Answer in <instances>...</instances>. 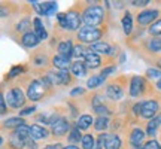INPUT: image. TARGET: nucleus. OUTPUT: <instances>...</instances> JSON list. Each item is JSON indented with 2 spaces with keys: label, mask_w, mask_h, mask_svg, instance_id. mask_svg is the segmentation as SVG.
<instances>
[{
  "label": "nucleus",
  "mask_w": 161,
  "mask_h": 149,
  "mask_svg": "<svg viewBox=\"0 0 161 149\" xmlns=\"http://www.w3.org/2000/svg\"><path fill=\"white\" fill-rule=\"evenodd\" d=\"M84 63H85L86 69H97V67H100V64H102V58L98 57V54L90 51L85 54Z\"/></svg>",
  "instance_id": "9b49d317"
},
{
  "label": "nucleus",
  "mask_w": 161,
  "mask_h": 149,
  "mask_svg": "<svg viewBox=\"0 0 161 149\" xmlns=\"http://www.w3.org/2000/svg\"><path fill=\"white\" fill-rule=\"evenodd\" d=\"M145 131L142 128H133V131L130 133V143H131L133 148H136V146H140V143L145 140Z\"/></svg>",
  "instance_id": "ddd939ff"
},
{
  "label": "nucleus",
  "mask_w": 161,
  "mask_h": 149,
  "mask_svg": "<svg viewBox=\"0 0 161 149\" xmlns=\"http://www.w3.org/2000/svg\"><path fill=\"white\" fill-rule=\"evenodd\" d=\"M70 70H72V73L75 74V76H78V78H82V76H85L86 74V66H85V63H82L80 60L75 61V63H72Z\"/></svg>",
  "instance_id": "4be33fe9"
},
{
  "label": "nucleus",
  "mask_w": 161,
  "mask_h": 149,
  "mask_svg": "<svg viewBox=\"0 0 161 149\" xmlns=\"http://www.w3.org/2000/svg\"><path fill=\"white\" fill-rule=\"evenodd\" d=\"M158 15H160V12L157 11V9H148V11H143L137 15V23L140 24V25H148V24H151L152 21H155Z\"/></svg>",
  "instance_id": "6e6552de"
},
{
  "label": "nucleus",
  "mask_w": 161,
  "mask_h": 149,
  "mask_svg": "<svg viewBox=\"0 0 161 149\" xmlns=\"http://www.w3.org/2000/svg\"><path fill=\"white\" fill-rule=\"evenodd\" d=\"M146 76H148V78H160L161 79V70H158V69H148L146 70Z\"/></svg>",
  "instance_id": "4c0bfd02"
},
{
  "label": "nucleus",
  "mask_w": 161,
  "mask_h": 149,
  "mask_svg": "<svg viewBox=\"0 0 161 149\" xmlns=\"http://www.w3.org/2000/svg\"><path fill=\"white\" fill-rule=\"evenodd\" d=\"M30 131H31V139H35V140H40V139H46L49 136V131L43 128L42 125L39 124H33V125H30Z\"/></svg>",
  "instance_id": "4468645a"
},
{
  "label": "nucleus",
  "mask_w": 161,
  "mask_h": 149,
  "mask_svg": "<svg viewBox=\"0 0 161 149\" xmlns=\"http://www.w3.org/2000/svg\"><path fill=\"white\" fill-rule=\"evenodd\" d=\"M46 90H48V88L45 86V84H43L42 80L35 79L29 84V88H27V97H29L30 100H33V102H37V100H40L42 97H45Z\"/></svg>",
  "instance_id": "20e7f679"
},
{
  "label": "nucleus",
  "mask_w": 161,
  "mask_h": 149,
  "mask_svg": "<svg viewBox=\"0 0 161 149\" xmlns=\"http://www.w3.org/2000/svg\"><path fill=\"white\" fill-rule=\"evenodd\" d=\"M109 127V121L106 116H98L97 119L94 121V128L97 130V131H102V130H106Z\"/></svg>",
  "instance_id": "c85d7f7f"
},
{
  "label": "nucleus",
  "mask_w": 161,
  "mask_h": 149,
  "mask_svg": "<svg viewBox=\"0 0 161 149\" xmlns=\"http://www.w3.org/2000/svg\"><path fill=\"white\" fill-rule=\"evenodd\" d=\"M131 5L136 6V8H143V6L149 5V0H133Z\"/></svg>",
  "instance_id": "79ce46f5"
},
{
  "label": "nucleus",
  "mask_w": 161,
  "mask_h": 149,
  "mask_svg": "<svg viewBox=\"0 0 161 149\" xmlns=\"http://www.w3.org/2000/svg\"><path fill=\"white\" fill-rule=\"evenodd\" d=\"M5 98H6V102H8V104L11 108H14V109H19L25 103V96H24L23 90L19 86H14L11 91L6 92Z\"/></svg>",
  "instance_id": "7ed1b4c3"
},
{
  "label": "nucleus",
  "mask_w": 161,
  "mask_h": 149,
  "mask_svg": "<svg viewBox=\"0 0 161 149\" xmlns=\"http://www.w3.org/2000/svg\"><path fill=\"white\" fill-rule=\"evenodd\" d=\"M57 11V3L55 2H43L40 3V15H46L49 17Z\"/></svg>",
  "instance_id": "aec40b11"
},
{
  "label": "nucleus",
  "mask_w": 161,
  "mask_h": 149,
  "mask_svg": "<svg viewBox=\"0 0 161 149\" xmlns=\"http://www.w3.org/2000/svg\"><path fill=\"white\" fill-rule=\"evenodd\" d=\"M86 49L84 48L82 45H76L75 48H73V55H75L76 58H80V57H85V54H86Z\"/></svg>",
  "instance_id": "f704fd0d"
},
{
  "label": "nucleus",
  "mask_w": 161,
  "mask_h": 149,
  "mask_svg": "<svg viewBox=\"0 0 161 149\" xmlns=\"http://www.w3.org/2000/svg\"><path fill=\"white\" fill-rule=\"evenodd\" d=\"M35 64H36V66H45V64H46V58L43 57V55H37V57L35 58Z\"/></svg>",
  "instance_id": "a18cd8bd"
},
{
  "label": "nucleus",
  "mask_w": 161,
  "mask_h": 149,
  "mask_svg": "<svg viewBox=\"0 0 161 149\" xmlns=\"http://www.w3.org/2000/svg\"><path fill=\"white\" fill-rule=\"evenodd\" d=\"M157 86H158V88H160V90H161V79L158 80V82H157Z\"/></svg>",
  "instance_id": "864d4df0"
},
{
  "label": "nucleus",
  "mask_w": 161,
  "mask_h": 149,
  "mask_svg": "<svg viewBox=\"0 0 161 149\" xmlns=\"http://www.w3.org/2000/svg\"><path fill=\"white\" fill-rule=\"evenodd\" d=\"M106 96L112 100H119L122 96H124V91L118 84H109L108 88H106Z\"/></svg>",
  "instance_id": "2eb2a0df"
},
{
  "label": "nucleus",
  "mask_w": 161,
  "mask_h": 149,
  "mask_svg": "<svg viewBox=\"0 0 161 149\" xmlns=\"http://www.w3.org/2000/svg\"><path fill=\"white\" fill-rule=\"evenodd\" d=\"M104 82V78L103 76H91L90 79H88V82H86V86L88 88H91V90H94V88H97V86H100Z\"/></svg>",
  "instance_id": "c756f323"
},
{
  "label": "nucleus",
  "mask_w": 161,
  "mask_h": 149,
  "mask_svg": "<svg viewBox=\"0 0 161 149\" xmlns=\"http://www.w3.org/2000/svg\"><path fill=\"white\" fill-rule=\"evenodd\" d=\"M52 66L57 67L58 70H69L72 67V63L69 61V58H64L61 55H55V57H52Z\"/></svg>",
  "instance_id": "a211bd4d"
},
{
  "label": "nucleus",
  "mask_w": 161,
  "mask_h": 149,
  "mask_svg": "<svg viewBox=\"0 0 161 149\" xmlns=\"http://www.w3.org/2000/svg\"><path fill=\"white\" fill-rule=\"evenodd\" d=\"M158 102L155 100H146L142 103V116L146 118V119H154V116L157 115L158 112Z\"/></svg>",
  "instance_id": "423d86ee"
},
{
  "label": "nucleus",
  "mask_w": 161,
  "mask_h": 149,
  "mask_svg": "<svg viewBox=\"0 0 161 149\" xmlns=\"http://www.w3.org/2000/svg\"><path fill=\"white\" fill-rule=\"evenodd\" d=\"M94 149H103V148H102V145H100V143H97V145H96V148H94Z\"/></svg>",
  "instance_id": "603ef678"
},
{
  "label": "nucleus",
  "mask_w": 161,
  "mask_h": 149,
  "mask_svg": "<svg viewBox=\"0 0 161 149\" xmlns=\"http://www.w3.org/2000/svg\"><path fill=\"white\" fill-rule=\"evenodd\" d=\"M35 110H36L35 106H31V108H25V109L19 110V116H25V115H30V113H33Z\"/></svg>",
  "instance_id": "c03bdc74"
},
{
  "label": "nucleus",
  "mask_w": 161,
  "mask_h": 149,
  "mask_svg": "<svg viewBox=\"0 0 161 149\" xmlns=\"http://www.w3.org/2000/svg\"><path fill=\"white\" fill-rule=\"evenodd\" d=\"M66 19H67V30H70V31L79 30L82 18H80V14L76 11V9H70V11L66 14Z\"/></svg>",
  "instance_id": "0eeeda50"
},
{
  "label": "nucleus",
  "mask_w": 161,
  "mask_h": 149,
  "mask_svg": "<svg viewBox=\"0 0 161 149\" xmlns=\"http://www.w3.org/2000/svg\"><path fill=\"white\" fill-rule=\"evenodd\" d=\"M14 134L15 136H18V137L21 139V140H29L30 137H31V131H30V125H27V124H24V125H19L18 128H15L14 130Z\"/></svg>",
  "instance_id": "412c9836"
},
{
  "label": "nucleus",
  "mask_w": 161,
  "mask_h": 149,
  "mask_svg": "<svg viewBox=\"0 0 161 149\" xmlns=\"http://www.w3.org/2000/svg\"><path fill=\"white\" fill-rule=\"evenodd\" d=\"M115 70H116V67H115V66H110V67H106V69H103V70H102V73H100V76H103V78H106L108 74H110V73H115Z\"/></svg>",
  "instance_id": "a19ab883"
},
{
  "label": "nucleus",
  "mask_w": 161,
  "mask_h": 149,
  "mask_svg": "<svg viewBox=\"0 0 161 149\" xmlns=\"http://www.w3.org/2000/svg\"><path fill=\"white\" fill-rule=\"evenodd\" d=\"M40 43V39L36 36L35 31H27L21 36V45L25 48H35Z\"/></svg>",
  "instance_id": "9d476101"
},
{
  "label": "nucleus",
  "mask_w": 161,
  "mask_h": 149,
  "mask_svg": "<svg viewBox=\"0 0 161 149\" xmlns=\"http://www.w3.org/2000/svg\"><path fill=\"white\" fill-rule=\"evenodd\" d=\"M33 25H35L36 36H37L40 40H45L46 37H48V33H46V29H45V25L42 24L40 18H35V19H33Z\"/></svg>",
  "instance_id": "6ab92c4d"
},
{
  "label": "nucleus",
  "mask_w": 161,
  "mask_h": 149,
  "mask_svg": "<svg viewBox=\"0 0 161 149\" xmlns=\"http://www.w3.org/2000/svg\"><path fill=\"white\" fill-rule=\"evenodd\" d=\"M25 124V121L23 118H19V116H14V118H8L6 121H3V127L5 128H18L19 125H24Z\"/></svg>",
  "instance_id": "b1692460"
},
{
  "label": "nucleus",
  "mask_w": 161,
  "mask_h": 149,
  "mask_svg": "<svg viewBox=\"0 0 161 149\" xmlns=\"http://www.w3.org/2000/svg\"><path fill=\"white\" fill-rule=\"evenodd\" d=\"M103 35L102 30L96 29V27H90V25H85L78 31V40H80L82 43H90V45H94L100 42V37Z\"/></svg>",
  "instance_id": "f03ea898"
},
{
  "label": "nucleus",
  "mask_w": 161,
  "mask_h": 149,
  "mask_svg": "<svg viewBox=\"0 0 161 149\" xmlns=\"http://www.w3.org/2000/svg\"><path fill=\"white\" fill-rule=\"evenodd\" d=\"M82 21L90 27H96L98 24H102L104 21V9L98 5L88 6L82 14Z\"/></svg>",
  "instance_id": "f257e3e1"
},
{
  "label": "nucleus",
  "mask_w": 161,
  "mask_h": 149,
  "mask_svg": "<svg viewBox=\"0 0 161 149\" xmlns=\"http://www.w3.org/2000/svg\"><path fill=\"white\" fill-rule=\"evenodd\" d=\"M9 146H11L12 149H23L24 146H25V142L21 140L18 136H15V134L12 133L11 137H9Z\"/></svg>",
  "instance_id": "cd10ccee"
},
{
  "label": "nucleus",
  "mask_w": 161,
  "mask_h": 149,
  "mask_svg": "<svg viewBox=\"0 0 161 149\" xmlns=\"http://www.w3.org/2000/svg\"><path fill=\"white\" fill-rule=\"evenodd\" d=\"M80 143H82V149H94L96 148V140H94V136H92V134H84Z\"/></svg>",
  "instance_id": "bb28decb"
},
{
  "label": "nucleus",
  "mask_w": 161,
  "mask_h": 149,
  "mask_svg": "<svg viewBox=\"0 0 161 149\" xmlns=\"http://www.w3.org/2000/svg\"><path fill=\"white\" fill-rule=\"evenodd\" d=\"M146 48H148V51L154 52V54L160 52L161 51V37H152V39H149L146 42Z\"/></svg>",
  "instance_id": "393cba45"
},
{
  "label": "nucleus",
  "mask_w": 161,
  "mask_h": 149,
  "mask_svg": "<svg viewBox=\"0 0 161 149\" xmlns=\"http://www.w3.org/2000/svg\"><path fill=\"white\" fill-rule=\"evenodd\" d=\"M84 92H85V90H84V88L76 86L75 90H72V91H70V96H78V94H84Z\"/></svg>",
  "instance_id": "09e8293b"
},
{
  "label": "nucleus",
  "mask_w": 161,
  "mask_h": 149,
  "mask_svg": "<svg viewBox=\"0 0 161 149\" xmlns=\"http://www.w3.org/2000/svg\"><path fill=\"white\" fill-rule=\"evenodd\" d=\"M133 113L134 115H142V103H136L133 106Z\"/></svg>",
  "instance_id": "de8ad7c7"
},
{
  "label": "nucleus",
  "mask_w": 161,
  "mask_h": 149,
  "mask_svg": "<svg viewBox=\"0 0 161 149\" xmlns=\"http://www.w3.org/2000/svg\"><path fill=\"white\" fill-rule=\"evenodd\" d=\"M94 110H96V112H97V113L100 115V116H106V118H108V115L112 113V112H110V109H108V108H106L104 104H102V106H98V108H96Z\"/></svg>",
  "instance_id": "e433bc0d"
},
{
  "label": "nucleus",
  "mask_w": 161,
  "mask_h": 149,
  "mask_svg": "<svg viewBox=\"0 0 161 149\" xmlns=\"http://www.w3.org/2000/svg\"><path fill=\"white\" fill-rule=\"evenodd\" d=\"M57 19H58V23H60V25H61L63 29H67V19H66V14H64V12H60V14H58Z\"/></svg>",
  "instance_id": "58836bf2"
},
{
  "label": "nucleus",
  "mask_w": 161,
  "mask_h": 149,
  "mask_svg": "<svg viewBox=\"0 0 161 149\" xmlns=\"http://www.w3.org/2000/svg\"><path fill=\"white\" fill-rule=\"evenodd\" d=\"M143 149H161V145L157 142L155 139H151L143 145Z\"/></svg>",
  "instance_id": "c9c22d12"
},
{
  "label": "nucleus",
  "mask_w": 161,
  "mask_h": 149,
  "mask_svg": "<svg viewBox=\"0 0 161 149\" xmlns=\"http://www.w3.org/2000/svg\"><path fill=\"white\" fill-rule=\"evenodd\" d=\"M148 31H149V35H152V36H161V19L155 21L154 24H151V27L148 29Z\"/></svg>",
  "instance_id": "2f4dec72"
},
{
  "label": "nucleus",
  "mask_w": 161,
  "mask_h": 149,
  "mask_svg": "<svg viewBox=\"0 0 161 149\" xmlns=\"http://www.w3.org/2000/svg\"><path fill=\"white\" fill-rule=\"evenodd\" d=\"M51 131L54 136H57V137H63L66 133L70 130V124L69 121L66 119V118H60V119L54 124V125H51Z\"/></svg>",
  "instance_id": "1a4fd4ad"
},
{
  "label": "nucleus",
  "mask_w": 161,
  "mask_h": 149,
  "mask_svg": "<svg viewBox=\"0 0 161 149\" xmlns=\"http://www.w3.org/2000/svg\"><path fill=\"white\" fill-rule=\"evenodd\" d=\"M58 51V55H61L64 58H70L73 57V43H72V40H63L57 48Z\"/></svg>",
  "instance_id": "f8f14e48"
},
{
  "label": "nucleus",
  "mask_w": 161,
  "mask_h": 149,
  "mask_svg": "<svg viewBox=\"0 0 161 149\" xmlns=\"http://www.w3.org/2000/svg\"><path fill=\"white\" fill-rule=\"evenodd\" d=\"M30 19L29 18H24V19H21L19 23L17 24V31H25L27 33V30L30 29Z\"/></svg>",
  "instance_id": "72a5a7b5"
},
{
  "label": "nucleus",
  "mask_w": 161,
  "mask_h": 149,
  "mask_svg": "<svg viewBox=\"0 0 161 149\" xmlns=\"http://www.w3.org/2000/svg\"><path fill=\"white\" fill-rule=\"evenodd\" d=\"M157 121H158V122H160V124H161V113L158 115V116H157Z\"/></svg>",
  "instance_id": "5fc2aeb1"
},
{
  "label": "nucleus",
  "mask_w": 161,
  "mask_h": 149,
  "mask_svg": "<svg viewBox=\"0 0 161 149\" xmlns=\"http://www.w3.org/2000/svg\"><path fill=\"white\" fill-rule=\"evenodd\" d=\"M6 112H8V109H6V98H5V96H2L0 97V113L5 115Z\"/></svg>",
  "instance_id": "37998d69"
},
{
  "label": "nucleus",
  "mask_w": 161,
  "mask_h": 149,
  "mask_svg": "<svg viewBox=\"0 0 161 149\" xmlns=\"http://www.w3.org/2000/svg\"><path fill=\"white\" fill-rule=\"evenodd\" d=\"M64 146L61 143H52V145H48V146H45L43 149H63Z\"/></svg>",
  "instance_id": "8fccbe9b"
},
{
  "label": "nucleus",
  "mask_w": 161,
  "mask_h": 149,
  "mask_svg": "<svg viewBox=\"0 0 161 149\" xmlns=\"http://www.w3.org/2000/svg\"><path fill=\"white\" fill-rule=\"evenodd\" d=\"M122 29H124V33L125 35H131L133 31V19L130 12H125V15L122 18Z\"/></svg>",
  "instance_id": "a878e982"
},
{
  "label": "nucleus",
  "mask_w": 161,
  "mask_h": 149,
  "mask_svg": "<svg viewBox=\"0 0 161 149\" xmlns=\"http://www.w3.org/2000/svg\"><path fill=\"white\" fill-rule=\"evenodd\" d=\"M158 125H160V122L157 121V118L151 119L149 122H148V127H146V134H148V136H155Z\"/></svg>",
  "instance_id": "7c9ffc66"
},
{
  "label": "nucleus",
  "mask_w": 161,
  "mask_h": 149,
  "mask_svg": "<svg viewBox=\"0 0 161 149\" xmlns=\"http://www.w3.org/2000/svg\"><path fill=\"white\" fill-rule=\"evenodd\" d=\"M133 149H143V146H136V148H133Z\"/></svg>",
  "instance_id": "6e6d98bb"
},
{
  "label": "nucleus",
  "mask_w": 161,
  "mask_h": 149,
  "mask_svg": "<svg viewBox=\"0 0 161 149\" xmlns=\"http://www.w3.org/2000/svg\"><path fill=\"white\" fill-rule=\"evenodd\" d=\"M63 149H79L78 146H75V145H67V146H64Z\"/></svg>",
  "instance_id": "3c124183"
},
{
  "label": "nucleus",
  "mask_w": 161,
  "mask_h": 149,
  "mask_svg": "<svg viewBox=\"0 0 161 149\" xmlns=\"http://www.w3.org/2000/svg\"><path fill=\"white\" fill-rule=\"evenodd\" d=\"M91 51L96 52V54H103V55H109V54H112V46H110L108 42H103V40H100V42H97V43L91 45Z\"/></svg>",
  "instance_id": "dca6fc26"
},
{
  "label": "nucleus",
  "mask_w": 161,
  "mask_h": 149,
  "mask_svg": "<svg viewBox=\"0 0 161 149\" xmlns=\"http://www.w3.org/2000/svg\"><path fill=\"white\" fill-rule=\"evenodd\" d=\"M145 88H146V84H145L143 78L140 76H133L131 82H130V96L131 97H139L145 92Z\"/></svg>",
  "instance_id": "39448f33"
},
{
  "label": "nucleus",
  "mask_w": 161,
  "mask_h": 149,
  "mask_svg": "<svg viewBox=\"0 0 161 149\" xmlns=\"http://www.w3.org/2000/svg\"><path fill=\"white\" fill-rule=\"evenodd\" d=\"M104 149H119L121 148V139L116 134H106V139L103 142Z\"/></svg>",
  "instance_id": "f3484780"
},
{
  "label": "nucleus",
  "mask_w": 161,
  "mask_h": 149,
  "mask_svg": "<svg viewBox=\"0 0 161 149\" xmlns=\"http://www.w3.org/2000/svg\"><path fill=\"white\" fill-rule=\"evenodd\" d=\"M25 146L29 149H37V145H36V140L35 139H31L30 137L29 140H25Z\"/></svg>",
  "instance_id": "49530a36"
},
{
  "label": "nucleus",
  "mask_w": 161,
  "mask_h": 149,
  "mask_svg": "<svg viewBox=\"0 0 161 149\" xmlns=\"http://www.w3.org/2000/svg\"><path fill=\"white\" fill-rule=\"evenodd\" d=\"M23 72V67L21 66H15V67H12L11 72H9V78H15L17 74H19Z\"/></svg>",
  "instance_id": "ea45409f"
},
{
  "label": "nucleus",
  "mask_w": 161,
  "mask_h": 149,
  "mask_svg": "<svg viewBox=\"0 0 161 149\" xmlns=\"http://www.w3.org/2000/svg\"><path fill=\"white\" fill-rule=\"evenodd\" d=\"M82 137H84V136H80V130L76 125L70 130V136H69L70 142H79V140H82Z\"/></svg>",
  "instance_id": "473e14b6"
},
{
  "label": "nucleus",
  "mask_w": 161,
  "mask_h": 149,
  "mask_svg": "<svg viewBox=\"0 0 161 149\" xmlns=\"http://www.w3.org/2000/svg\"><path fill=\"white\" fill-rule=\"evenodd\" d=\"M91 124H94V119H92L91 115H82L78 122H76V127L79 128V130H88Z\"/></svg>",
  "instance_id": "5701e85b"
}]
</instances>
